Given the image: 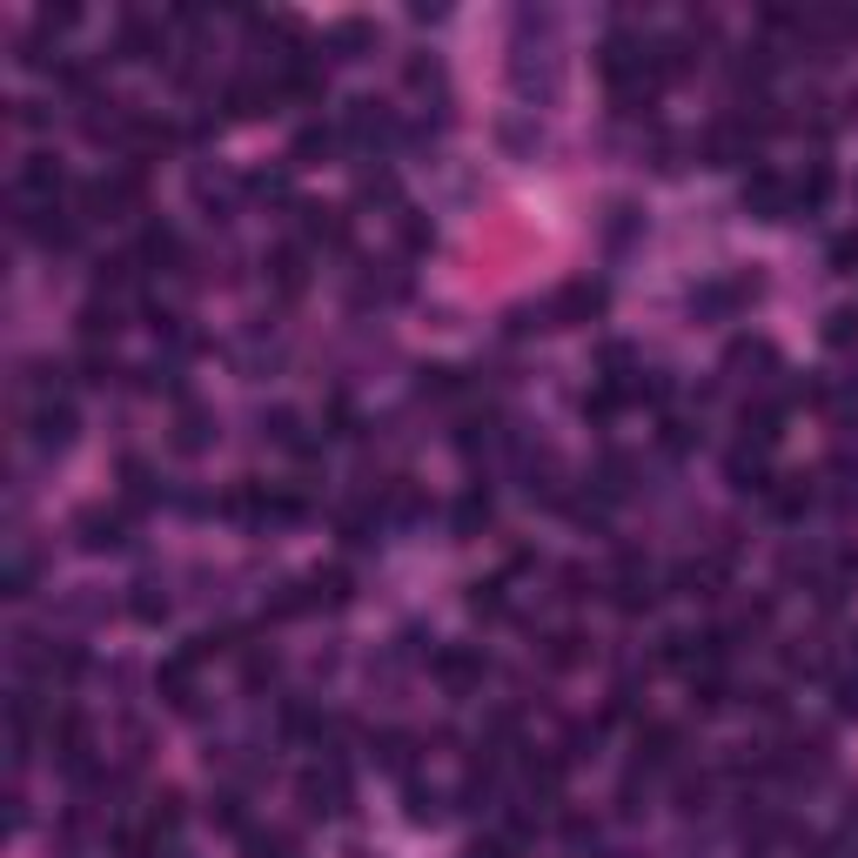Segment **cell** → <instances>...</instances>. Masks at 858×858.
Segmentation results:
<instances>
[{
    "label": "cell",
    "instance_id": "obj_7",
    "mask_svg": "<svg viewBox=\"0 0 858 858\" xmlns=\"http://www.w3.org/2000/svg\"><path fill=\"white\" fill-rule=\"evenodd\" d=\"M825 342H832V349L858 342V308H838V316H832V329H825Z\"/></svg>",
    "mask_w": 858,
    "mask_h": 858
},
{
    "label": "cell",
    "instance_id": "obj_1",
    "mask_svg": "<svg viewBox=\"0 0 858 858\" xmlns=\"http://www.w3.org/2000/svg\"><path fill=\"white\" fill-rule=\"evenodd\" d=\"M745 209H752L758 222H785V209H792V188L778 181V175H765V168H758V175L745 181Z\"/></svg>",
    "mask_w": 858,
    "mask_h": 858
},
{
    "label": "cell",
    "instance_id": "obj_5",
    "mask_svg": "<svg viewBox=\"0 0 858 858\" xmlns=\"http://www.w3.org/2000/svg\"><path fill=\"white\" fill-rule=\"evenodd\" d=\"M268 268H276V282H282V295H295L308 276H302V249H276V262H268Z\"/></svg>",
    "mask_w": 858,
    "mask_h": 858
},
{
    "label": "cell",
    "instance_id": "obj_8",
    "mask_svg": "<svg viewBox=\"0 0 858 858\" xmlns=\"http://www.w3.org/2000/svg\"><path fill=\"white\" fill-rule=\"evenodd\" d=\"M577 644H583V638H570V631H564V638H551V665H577V657H583Z\"/></svg>",
    "mask_w": 858,
    "mask_h": 858
},
{
    "label": "cell",
    "instance_id": "obj_3",
    "mask_svg": "<svg viewBox=\"0 0 858 858\" xmlns=\"http://www.w3.org/2000/svg\"><path fill=\"white\" fill-rule=\"evenodd\" d=\"M597 308H604V289H597V282H570V289L557 295V316H564V323H583V316H597Z\"/></svg>",
    "mask_w": 858,
    "mask_h": 858
},
{
    "label": "cell",
    "instance_id": "obj_9",
    "mask_svg": "<svg viewBox=\"0 0 858 858\" xmlns=\"http://www.w3.org/2000/svg\"><path fill=\"white\" fill-rule=\"evenodd\" d=\"M463 858H503V845H470Z\"/></svg>",
    "mask_w": 858,
    "mask_h": 858
},
{
    "label": "cell",
    "instance_id": "obj_2",
    "mask_svg": "<svg viewBox=\"0 0 858 858\" xmlns=\"http://www.w3.org/2000/svg\"><path fill=\"white\" fill-rule=\"evenodd\" d=\"M437 678L450 691H470V684H483V657L477 651H437Z\"/></svg>",
    "mask_w": 858,
    "mask_h": 858
},
{
    "label": "cell",
    "instance_id": "obj_6",
    "mask_svg": "<svg viewBox=\"0 0 858 858\" xmlns=\"http://www.w3.org/2000/svg\"><path fill=\"white\" fill-rule=\"evenodd\" d=\"M483 523H490V496H477V490H470V496L456 503V530L470 537V530H483Z\"/></svg>",
    "mask_w": 858,
    "mask_h": 858
},
{
    "label": "cell",
    "instance_id": "obj_4",
    "mask_svg": "<svg viewBox=\"0 0 858 858\" xmlns=\"http://www.w3.org/2000/svg\"><path fill=\"white\" fill-rule=\"evenodd\" d=\"M302 798H308V805H316V811H342V798H349V785H342V778H336V771H308V778H302Z\"/></svg>",
    "mask_w": 858,
    "mask_h": 858
}]
</instances>
